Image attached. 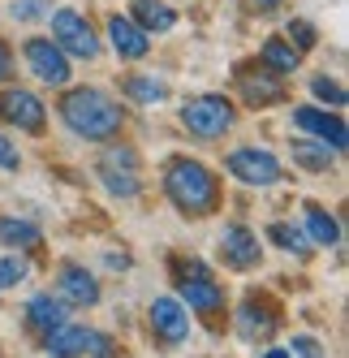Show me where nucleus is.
Wrapping results in <instances>:
<instances>
[{
  "instance_id": "6ab92c4d",
  "label": "nucleus",
  "mask_w": 349,
  "mask_h": 358,
  "mask_svg": "<svg viewBox=\"0 0 349 358\" xmlns=\"http://www.w3.org/2000/svg\"><path fill=\"white\" fill-rule=\"evenodd\" d=\"M87 337H91V328L61 324L57 332L43 337V350H47V358H87Z\"/></svg>"
},
{
  "instance_id": "9d476101",
  "label": "nucleus",
  "mask_w": 349,
  "mask_h": 358,
  "mask_svg": "<svg viewBox=\"0 0 349 358\" xmlns=\"http://www.w3.org/2000/svg\"><path fill=\"white\" fill-rule=\"evenodd\" d=\"M216 250H220V264L233 268V272H251L263 259V242H259V234L251 224H224Z\"/></svg>"
},
{
  "instance_id": "4be33fe9",
  "label": "nucleus",
  "mask_w": 349,
  "mask_h": 358,
  "mask_svg": "<svg viewBox=\"0 0 349 358\" xmlns=\"http://www.w3.org/2000/svg\"><path fill=\"white\" fill-rule=\"evenodd\" d=\"M293 164H302L306 173H328L332 169V160H336V151L328 147V143H311V138H293Z\"/></svg>"
},
{
  "instance_id": "bb28decb",
  "label": "nucleus",
  "mask_w": 349,
  "mask_h": 358,
  "mask_svg": "<svg viewBox=\"0 0 349 358\" xmlns=\"http://www.w3.org/2000/svg\"><path fill=\"white\" fill-rule=\"evenodd\" d=\"M311 95L319 99V104L323 108H345V87L336 83V78H323V73H315V78H311Z\"/></svg>"
},
{
  "instance_id": "c85d7f7f",
  "label": "nucleus",
  "mask_w": 349,
  "mask_h": 358,
  "mask_svg": "<svg viewBox=\"0 0 349 358\" xmlns=\"http://www.w3.org/2000/svg\"><path fill=\"white\" fill-rule=\"evenodd\" d=\"M289 354L293 358H323V345L315 337H306V332H297V337L289 341Z\"/></svg>"
},
{
  "instance_id": "c756f323",
  "label": "nucleus",
  "mask_w": 349,
  "mask_h": 358,
  "mask_svg": "<svg viewBox=\"0 0 349 358\" xmlns=\"http://www.w3.org/2000/svg\"><path fill=\"white\" fill-rule=\"evenodd\" d=\"M0 169L5 173H13V169H22V156H17V143L0 130Z\"/></svg>"
},
{
  "instance_id": "9b49d317",
  "label": "nucleus",
  "mask_w": 349,
  "mask_h": 358,
  "mask_svg": "<svg viewBox=\"0 0 349 358\" xmlns=\"http://www.w3.org/2000/svg\"><path fill=\"white\" fill-rule=\"evenodd\" d=\"M147 328H151V337L160 345H181L190 337V315H186V302L181 298H156L151 306H147Z\"/></svg>"
},
{
  "instance_id": "6e6552de",
  "label": "nucleus",
  "mask_w": 349,
  "mask_h": 358,
  "mask_svg": "<svg viewBox=\"0 0 349 358\" xmlns=\"http://www.w3.org/2000/svg\"><path fill=\"white\" fill-rule=\"evenodd\" d=\"M233 328H237V337H242V341H251V345L272 341V337H276V328H281V311L272 306L267 294H246V298L237 302Z\"/></svg>"
},
{
  "instance_id": "473e14b6",
  "label": "nucleus",
  "mask_w": 349,
  "mask_h": 358,
  "mask_svg": "<svg viewBox=\"0 0 349 358\" xmlns=\"http://www.w3.org/2000/svg\"><path fill=\"white\" fill-rule=\"evenodd\" d=\"M251 5H255L259 13H272V9H276V5H281V0H251Z\"/></svg>"
},
{
  "instance_id": "0eeeda50",
  "label": "nucleus",
  "mask_w": 349,
  "mask_h": 358,
  "mask_svg": "<svg viewBox=\"0 0 349 358\" xmlns=\"http://www.w3.org/2000/svg\"><path fill=\"white\" fill-rule=\"evenodd\" d=\"M52 43L65 57H78V61H95L99 57V35L91 31V22L78 9H57L52 13Z\"/></svg>"
},
{
  "instance_id": "393cba45",
  "label": "nucleus",
  "mask_w": 349,
  "mask_h": 358,
  "mask_svg": "<svg viewBox=\"0 0 349 358\" xmlns=\"http://www.w3.org/2000/svg\"><path fill=\"white\" fill-rule=\"evenodd\" d=\"M267 238H272V246H281L285 255H293V259H311L315 255V246H311V238L302 234V224H272L267 229Z\"/></svg>"
},
{
  "instance_id": "f3484780",
  "label": "nucleus",
  "mask_w": 349,
  "mask_h": 358,
  "mask_svg": "<svg viewBox=\"0 0 349 358\" xmlns=\"http://www.w3.org/2000/svg\"><path fill=\"white\" fill-rule=\"evenodd\" d=\"M22 324H27L35 337L43 341L47 332H57L61 324H69V306H65L61 298H52V294H35V298L27 302V311H22Z\"/></svg>"
},
{
  "instance_id": "dca6fc26",
  "label": "nucleus",
  "mask_w": 349,
  "mask_h": 358,
  "mask_svg": "<svg viewBox=\"0 0 349 358\" xmlns=\"http://www.w3.org/2000/svg\"><path fill=\"white\" fill-rule=\"evenodd\" d=\"M108 43H112V52L121 61H142L151 52V35H147L134 17H121V13L108 17Z\"/></svg>"
},
{
  "instance_id": "f257e3e1",
  "label": "nucleus",
  "mask_w": 349,
  "mask_h": 358,
  "mask_svg": "<svg viewBox=\"0 0 349 358\" xmlns=\"http://www.w3.org/2000/svg\"><path fill=\"white\" fill-rule=\"evenodd\" d=\"M164 199L190 220L211 216L220 208V177L194 156H172L164 164Z\"/></svg>"
},
{
  "instance_id": "ddd939ff",
  "label": "nucleus",
  "mask_w": 349,
  "mask_h": 358,
  "mask_svg": "<svg viewBox=\"0 0 349 358\" xmlns=\"http://www.w3.org/2000/svg\"><path fill=\"white\" fill-rule=\"evenodd\" d=\"M237 95L251 108H272L285 99V83H281V73H272L267 65L251 61V65H237Z\"/></svg>"
},
{
  "instance_id": "aec40b11",
  "label": "nucleus",
  "mask_w": 349,
  "mask_h": 358,
  "mask_svg": "<svg viewBox=\"0 0 349 358\" xmlns=\"http://www.w3.org/2000/svg\"><path fill=\"white\" fill-rule=\"evenodd\" d=\"M302 234L311 238V246H336L341 242V224L336 216H328L319 203H306L302 208Z\"/></svg>"
},
{
  "instance_id": "f03ea898",
  "label": "nucleus",
  "mask_w": 349,
  "mask_h": 358,
  "mask_svg": "<svg viewBox=\"0 0 349 358\" xmlns=\"http://www.w3.org/2000/svg\"><path fill=\"white\" fill-rule=\"evenodd\" d=\"M61 121L87 143H112L121 134V125H126V113H121V104L108 91L73 87L61 95Z\"/></svg>"
},
{
  "instance_id": "2f4dec72",
  "label": "nucleus",
  "mask_w": 349,
  "mask_h": 358,
  "mask_svg": "<svg viewBox=\"0 0 349 358\" xmlns=\"http://www.w3.org/2000/svg\"><path fill=\"white\" fill-rule=\"evenodd\" d=\"M13 13H17V17H39V13H43V5H35V0H17Z\"/></svg>"
},
{
  "instance_id": "a211bd4d",
  "label": "nucleus",
  "mask_w": 349,
  "mask_h": 358,
  "mask_svg": "<svg viewBox=\"0 0 349 358\" xmlns=\"http://www.w3.org/2000/svg\"><path fill=\"white\" fill-rule=\"evenodd\" d=\"M130 17L138 22L147 35H168L172 27H177V9L164 5V0H134V5H130Z\"/></svg>"
},
{
  "instance_id": "20e7f679",
  "label": "nucleus",
  "mask_w": 349,
  "mask_h": 358,
  "mask_svg": "<svg viewBox=\"0 0 349 358\" xmlns=\"http://www.w3.org/2000/svg\"><path fill=\"white\" fill-rule=\"evenodd\" d=\"M172 280H177L181 302H190V311H198V315H216L220 306H224V294H220V285L211 280V272H207L203 259H177V272H172Z\"/></svg>"
},
{
  "instance_id": "a878e982",
  "label": "nucleus",
  "mask_w": 349,
  "mask_h": 358,
  "mask_svg": "<svg viewBox=\"0 0 349 358\" xmlns=\"http://www.w3.org/2000/svg\"><path fill=\"white\" fill-rule=\"evenodd\" d=\"M27 276H31L27 255H5V259H0V289H17Z\"/></svg>"
},
{
  "instance_id": "4468645a",
  "label": "nucleus",
  "mask_w": 349,
  "mask_h": 358,
  "mask_svg": "<svg viewBox=\"0 0 349 358\" xmlns=\"http://www.w3.org/2000/svg\"><path fill=\"white\" fill-rule=\"evenodd\" d=\"M293 125L302 134H311V138H319V143H328L336 156L345 151V121L336 117V113H328V108H315V104H302V108H293Z\"/></svg>"
},
{
  "instance_id": "39448f33",
  "label": "nucleus",
  "mask_w": 349,
  "mask_h": 358,
  "mask_svg": "<svg viewBox=\"0 0 349 358\" xmlns=\"http://www.w3.org/2000/svg\"><path fill=\"white\" fill-rule=\"evenodd\" d=\"M99 182L112 199H134L142 190V177H138V151L134 147H108L95 164Z\"/></svg>"
},
{
  "instance_id": "f704fd0d",
  "label": "nucleus",
  "mask_w": 349,
  "mask_h": 358,
  "mask_svg": "<svg viewBox=\"0 0 349 358\" xmlns=\"http://www.w3.org/2000/svg\"><path fill=\"white\" fill-rule=\"evenodd\" d=\"M0 358H5V354H0Z\"/></svg>"
},
{
  "instance_id": "7ed1b4c3",
  "label": "nucleus",
  "mask_w": 349,
  "mask_h": 358,
  "mask_svg": "<svg viewBox=\"0 0 349 358\" xmlns=\"http://www.w3.org/2000/svg\"><path fill=\"white\" fill-rule=\"evenodd\" d=\"M233 121H237V108H233V99L229 95H194L181 104V125H186V134L194 138H224L233 130Z\"/></svg>"
},
{
  "instance_id": "412c9836",
  "label": "nucleus",
  "mask_w": 349,
  "mask_h": 358,
  "mask_svg": "<svg viewBox=\"0 0 349 358\" xmlns=\"http://www.w3.org/2000/svg\"><path fill=\"white\" fill-rule=\"evenodd\" d=\"M259 65H267L272 73H293L297 65H302V52H297L289 39L272 35V39H263V48H259Z\"/></svg>"
},
{
  "instance_id": "1a4fd4ad",
  "label": "nucleus",
  "mask_w": 349,
  "mask_h": 358,
  "mask_svg": "<svg viewBox=\"0 0 349 358\" xmlns=\"http://www.w3.org/2000/svg\"><path fill=\"white\" fill-rule=\"evenodd\" d=\"M0 121L13 125V130H27V134H43L47 130V108L43 99L27 87H5L0 91Z\"/></svg>"
},
{
  "instance_id": "b1692460",
  "label": "nucleus",
  "mask_w": 349,
  "mask_h": 358,
  "mask_svg": "<svg viewBox=\"0 0 349 358\" xmlns=\"http://www.w3.org/2000/svg\"><path fill=\"white\" fill-rule=\"evenodd\" d=\"M121 91H126L134 104H164L168 99V87L151 73H130V78H121Z\"/></svg>"
},
{
  "instance_id": "2eb2a0df",
  "label": "nucleus",
  "mask_w": 349,
  "mask_h": 358,
  "mask_svg": "<svg viewBox=\"0 0 349 358\" xmlns=\"http://www.w3.org/2000/svg\"><path fill=\"white\" fill-rule=\"evenodd\" d=\"M57 298L65 302V306H99V280H95V272L91 268H82V264H61V272H57Z\"/></svg>"
},
{
  "instance_id": "5701e85b",
  "label": "nucleus",
  "mask_w": 349,
  "mask_h": 358,
  "mask_svg": "<svg viewBox=\"0 0 349 358\" xmlns=\"http://www.w3.org/2000/svg\"><path fill=\"white\" fill-rule=\"evenodd\" d=\"M0 242H5L9 250H35L43 242V234H39V224H31V220L0 216Z\"/></svg>"
},
{
  "instance_id": "423d86ee",
  "label": "nucleus",
  "mask_w": 349,
  "mask_h": 358,
  "mask_svg": "<svg viewBox=\"0 0 349 358\" xmlns=\"http://www.w3.org/2000/svg\"><path fill=\"white\" fill-rule=\"evenodd\" d=\"M224 173L237 177L242 186H276L285 177V164L263 147H237L224 156Z\"/></svg>"
},
{
  "instance_id": "cd10ccee",
  "label": "nucleus",
  "mask_w": 349,
  "mask_h": 358,
  "mask_svg": "<svg viewBox=\"0 0 349 358\" xmlns=\"http://www.w3.org/2000/svg\"><path fill=\"white\" fill-rule=\"evenodd\" d=\"M285 39L297 48V52H311V48L319 43V35H315V27H311L306 17H293V22H289V31H285Z\"/></svg>"
},
{
  "instance_id": "72a5a7b5",
  "label": "nucleus",
  "mask_w": 349,
  "mask_h": 358,
  "mask_svg": "<svg viewBox=\"0 0 349 358\" xmlns=\"http://www.w3.org/2000/svg\"><path fill=\"white\" fill-rule=\"evenodd\" d=\"M263 358H293V354H289V350H267Z\"/></svg>"
},
{
  "instance_id": "f8f14e48",
  "label": "nucleus",
  "mask_w": 349,
  "mask_h": 358,
  "mask_svg": "<svg viewBox=\"0 0 349 358\" xmlns=\"http://www.w3.org/2000/svg\"><path fill=\"white\" fill-rule=\"evenodd\" d=\"M22 57H27L31 73H35L43 87H65V83H69V57H65L47 35L27 39V43H22Z\"/></svg>"
},
{
  "instance_id": "7c9ffc66",
  "label": "nucleus",
  "mask_w": 349,
  "mask_h": 358,
  "mask_svg": "<svg viewBox=\"0 0 349 358\" xmlns=\"http://www.w3.org/2000/svg\"><path fill=\"white\" fill-rule=\"evenodd\" d=\"M13 69H17V61H13V48L0 39V83H9L13 78Z\"/></svg>"
}]
</instances>
